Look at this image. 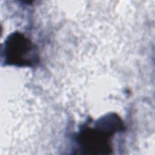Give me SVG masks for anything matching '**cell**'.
I'll use <instances>...</instances> for the list:
<instances>
[{"label": "cell", "mask_w": 155, "mask_h": 155, "mask_svg": "<svg viewBox=\"0 0 155 155\" xmlns=\"http://www.w3.org/2000/svg\"><path fill=\"white\" fill-rule=\"evenodd\" d=\"M4 54L6 64L19 67H31L39 61L33 43L18 32L10 35L6 39Z\"/></svg>", "instance_id": "2"}, {"label": "cell", "mask_w": 155, "mask_h": 155, "mask_svg": "<svg viewBox=\"0 0 155 155\" xmlns=\"http://www.w3.org/2000/svg\"><path fill=\"white\" fill-rule=\"evenodd\" d=\"M122 124L119 117L108 115L97 121L94 128H88L81 131L77 141L82 154H108L112 151L110 137L121 130Z\"/></svg>", "instance_id": "1"}]
</instances>
